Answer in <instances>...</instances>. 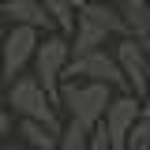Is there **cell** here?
<instances>
[{
  "instance_id": "8fae6325",
  "label": "cell",
  "mask_w": 150,
  "mask_h": 150,
  "mask_svg": "<svg viewBox=\"0 0 150 150\" xmlns=\"http://www.w3.org/2000/svg\"><path fill=\"white\" fill-rule=\"evenodd\" d=\"M19 131L34 150H60V135L45 124H38V120H19Z\"/></svg>"
},
{
  "instance_id": "6da1fadb",
  "label": "cell",
  "mask_w": 150,
  "mask_h": 150,
  "mask_svg": "<svg viewBox=\"0 0 150 150\" xmlns=\"http://www.w3.org/2000/svg\"><path fill=\"white\" fill-rule=\"evenodd\" d=\"M109 34H120L128 38L124 23H120V11L109 8V0H94L86 4L79 15H75V41H71V60L75 56H90L105 45Z\"/></svg>"
},
{
  "instance_id": "ba28073f",
  "label": "cell",
  "mask_w": 150,
  "mask_h": 150,
  "mask_svg": "<svg viewBox=\"0 0 150 150\" xmlns=\"http://www.w3.org/2000/svg\"><path fill=\"white\" fill-rule=\"evenodd\" d=\"M143 120V101L135 94H116L105 109V135H109L112 150H128V135L135 131V124Z\"/></svg>"
},
{
  "instance_id": "277c9868",
  "label": "cell",
  "mask_w": 150,
  "mask_h": 150,
  "mask_svg": "<svg viewBox=\"0 0 150 150\" xmlns=\"http://www.w3.org/2000/svg\"><path fill=\"white\" fill-rule=\"evenodd\" d=\"M8 105H11V112H15L19 120H38V124L53 128L56 135H64V124L56 120L53 101H49V94L41 90V83H38L34 75H19L15 83H11V90H8Z\"/></svg>"
},
{
  "instance_id": "30bf717a",
  "label": "cell",
  "mask_w": 150,
  "mask_h": 150,
  "mask_svg": "<svg viewBox=\"0 0 150 150\" xmlns=\"http://www.w3.org/2000/svg\"><path fill=\"white\" fill-rule=\"evenodd\" d=\"M120 23L128 38L135 41H150V0H120Z\"/></svg>"
},
{
  "instance_id": "3957f363",
  "label": "cell",
  "mask_w": 150,
  "mask_h": 150,
  "mask_svg": "<svg viewBox=\"0 0 150 150\" xmlns=\"http://www.w3.org/2000/svg\"><path fill=\"white\" fill-rule=\"evenodd\" d=\"M68 64H71V41L64 34H49L41 38V45H38L34 53V79L41 83V90L49 94V101L60 105V79L68 71Z\"/></svg>"
},
{
  "instance_id": "2e32d148",
  "label": "cell",
  "mask_w": 150,
  "mask_h": 150,
  "mask_svg": "<svg viewBox=\"0 0 150 150\" xmlns=\"http://www.w3.org/2000/svg\"><path fill=\"white\" fill-rule=\"evenodd\" d=\"M68 4H71L75 11H83V8H86V4H94V0H68Z\"/></svg>"
},
{
  "instance_id": "ac0fdd59",
  "label": "cell",
  "mask_w": 150,
  "mask_h": 150,
  "mask_svg": "<svg viewBox=\"0 0 150 150\" xmlns=\"http://www.w3.org/2000/svg\"><path fill=\"white\" fill-rule=\"evenodd\" d=\"M146 56H150V41H146Z\"/></svg>"
},
{
  "instance_id": "7c38bea8",
  "label": "cell",
  "mask_w": 150,
  "mask_h": 150,
  "mask_svg": "<svg viewBox=\"0 0 150 150\" xmlns=\"http://www.w3.org/2000/svg\"><path fill=\"white\" fill-rule=\"evenodd\" d=\"M41 8L49 11L56 30H64V34H75V8L68 0H41Z\"/></svg>"
},
{
  "instance_id": "52a82bcc",
  "label": "cell",
  "mask_w": 150,
  "mask_h": 150,
  "mask_svg": "<svg viewBox=\"0 0 150 150\" xmlns=\"http://www.w3.org/2000/svg\"><path fill=\"white\" fill-rule=\"evenodd\" d=\"M116 64H120V71L128 79L131 94L143 101L150 94V56H146V41H135V38H120L116 41Z\"/></svg>"
},
{
  "instance_id": "9a60e30c",
  "label": "cell",
  "mask_w": 150,
  "mask_h": 150,
  "mask_svg": "<svg viewBox=\"0 0 150 150\" xmlns=\"http://www.w3.org/2000/svg\"><path fill=\"white\" fill-rule=\"evenodd\" d=\"M8 131H11V116H8V112H0V139H4Z\"/></svg>"
},
{
  "instance_id": "e0dca14e",
  "label": "cell",
  "mask_w": 150,
  "mask_h": 150,
  "mask_svg": "<svg viewBox=\"0 0 150 150\" xmlns=\"http://www.w3.org/2000/svg\"><path fill=\"white\" fill-rule=\"evenodd\" d=\"M0 41H4V26H0Z\"/></svg>"
},
{
  "instance_id": "8992f818",
  "label": "cell",
  "mask_w": 150,
  "mask_h": 150,
  "mask_svg": "<svg viewBox=\"0 0 150 150\" xmlns=\"http://www.w3.org/2000/svg\"><path fill=\"white\" fill-rule=\"evenodd\" d=\"M38 45H41V34L38 30H30V26H11V34H4V53H0V71H4V79L8 83H15L19 75H23V68L34 60Z\"/></svg>"
},
{
  "instance_id": "9c48e42d",
  "label": "cell",
  "mask_w": 150,
  "mask_h": 150,
  "mask_svg": "<svg viewBox=\"0 0 150 150\" xmlns=\"http://www.w3.org/2000/svg\"><path fill=\"white\" fill-rule=\"evenodd\" d=\"M0 15L11 19V26H30V30H38V34L53 26V19H49V11L41 8V0H8Z\"/></svg>"
},
{
  "instance_id": "7a4b0ae2",
  "label": "cell",
  "mask_w": 150,
  "mask_h": 150,
  "mask_svg": "<svg viewBox=\"0 0 150 150\" xmlns=\"http://www.w3.org/2000/svg\"><path fill=\"white\" fill-rule=\"evenodd\" d=\"M112 101V90L101 86V83H83V79H71L60 86V105H68L75 124H83L86 131H94L101 120H105V109Z\"/></svg>"
},
{
  "instance_id": "4fadbf2b",
  "label": "cell",
  "mask_w": 150,
  "mask_h": 150,
  "mask_svg": "<svg viewBox=\"0 0 150 150\" xmlns=\"http://www.w3.org/2000/svg\"><path fill=\"white\" fill-rule=\"evenodd\" d=\"M86 143H90V131L83 128V124H75V120L60 135V150H86Z\"/></svg>"
},
{
  "instance_id": "5bb4252c",
  "label": "cell",
  "mask_w": 150,
  "mask_h": 150,
  "mask_svg": "<svg viewBox=\"0 0 150 150\" xmlns=\"http://www.w3.org/2000/svg\"><path fill=\"white\" fill-rule=\"evenodd\" d=\"M86 150H112L109 135H105V124H98V128L90 131V143H86Z\"/></svg>"
},
{
  "instance_id": "5b68a950",
  "label": "cell",
  "mask_w": 150,
  "mask_h": 150,
  "mask_svg": "<svg viewBox=\"0 0 150 150\" xmlns=\"http://www.w3.org/2000/svg\"><path fill=\"white\" fill-rule=\"evenodd\" d=\"M64 75H68V79H83V83H101V86H109V90L131 94L128 79H124L120 64H116V56L105 53V49H98V53H90V56H75Z\"/></svg>"
}]
</instances>
